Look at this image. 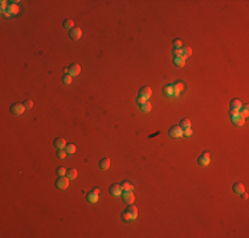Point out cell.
Masks as SVG:
<instances>
[{
	"mask_svg": "<svg viewBox=\"0 0 249 238\" xmlns=\"http://www.w3.org/2000/svg\"><path fill=\"white\" fill-rule=\"evenodd\" d=\"M138 217V209H137V206H134V205H129L127 206V209L123 212L122 214V218L123 220H126V221H131V220H135Z\"/></svg>",
	"mask_w": 249,
	"mask_h": 238,
	"instance_id": "6da1fadb",
	"label": "cell"
},
{
	"mask_svg": "<svg viewBox=\"0 0 249 238\" xmlns=\"http://www.w3.org/2000/svg\"><path fill=\"white\" fill-rule=\"evenodd\" d=\"M151 94H152V91H151V89L148 86H144V87H142L141 89V91H139V95H138V103L139 105H142V103H144V102H147L148 101V98L151 97Z\"/></svg>",
	"mask_w": 249,
	"mask_h": 238,
	"instance_id": "7a4b0ae2",
	"label": "cell"
},
{
	"mask_svg": "<svg viewBox=\"0 0 249 238\" xmlns=\"http://www.w3.org/2000/svg\"><path fill=\"white\" fill-rule=\"evenodd\" d=\"M231 119L236 126H242L245 123V118H242L240 112H231Z\"/></svg>",
	"mask_w": 249,
	"mask_h": 238,
	"instance_id": "3957f363",
	"label": "cell"
},
{
	"mask_svg": "<svg viewBox=\"0 0 249 238\" xmlns=\"http://www.w3.org/2000/svg\"><path fill=\"white\" fill-rule=\"evenodd\" d=\"M69 181H70V179H68L65 176H60L58 180L56 181V185H57L58 189H66L69 187Z\"/></svg>",
	"mask_w": 249,
	"mask_h": 238,
	"instance_id": "277c9868",
	"label": "cell"
},
{
	"mask_svg": "<svg viewBox=\"0 0 249 238\" xmlns=\"http://www.w3.org/2000/svg\"><path fill=\"white\" fill-rule=\"evenodd\" d=\"M24 110H25L24 103H13V105L11 106V111L13 112L15 115H20V114H23Z\"/></svg>",
	"mask_w": 249,
	"mask_h": 238,
	"instance_id": "5b68a950",
	"label": "cell"
},
{
	"mask_svg": "<svg viewBox=\"0 0 249 238\" xmlns=\"http://www.w3.org/2000/svg\"><path fill=\"white\" fill-rule=\"evenodd\" d=\"M168 134H170L171 138H179L183 135V130L180 128V126H172L168 130Z\"/></svg>",
	"mask_w": 249,
	"mask_h": 238,
	"instance_id": "8992f818",
	"label": "cell"
},
{
	"mask_svg": "<svg viewBox=\"0 0 249 238\" xmlns=\"http://www.w3.org/2000/svg\"><path fill=\"white\" fill-rule=\"evenodd\" d=\"M122 196H123V201L127 202V204H133L134 200H135L133 191H125V192H122Z\"/></svg>",
	"mask_w": 249,
	"mask_h": 238,
	"instance_id": "52a82bcc",
	"label": "cell"
},
{
	"mask_svg": "<svg viewBox=\"0 0 249 238\" xmlns=\"http://www.w3.org/2000/svg\"><path fill=\"white\" fill-rule=\"evenodd\" d=\"M211 162V158H210V154L208 152H204L202 156H199L198 159V163L200 164V166H208Z\"/></svg>",
	"mask_w": 249,
	"mask_h": 238,
	"instance_id": "ba28073f",
	"label": "cell"
},
{
	"mask_svg": "<svg viewBox=\"0 0 249 238\" xmlns=\"http://www.w3.org/2000/svg\"><path fill=\"white\" fill-rule=\"evenodd\" d=\"M19 13V5L16 3H11L8 4V9L7 12H4V15L5 16H9V15H16Z\"/></svg>",
	"mask_w": 249,
	"mask_h": 238,
	"instance_id": "9c48e42d",
	"label": "cell"
},
{
	"mask_svg": "<svg viewBox=\"0 0 249 238\" xmlns=\"http://www.w3.org/2000/svg\"><path fill=\"white\" fill-rule=\"evenodd\" d=\"M69 36H70L72 40H79L81 36H82V31H81V28H76V27H74L73 29H70Z\"/></svg>",
	"mask_w": 249,
	"mask_h": 238,
	"instance_id": "30bf717a",
	"label": "cell"
},
{
	"mask_svg": "<svg viewBox=\"0 0 249 238\" xmlns=\"http://www.w3.org/2000/svg\"><path fill=\"white\" fill-rule=\"evenodd\" d=\"M241 102L238 101V99H233V101H231V105H229V108H231V112H238L240 111V108H241Z\"/></svg>",
	"mask_w": 249,
	"mask_h": 238,
	"instance_id": "8fae6325",
	"label": "cell"
},
{
	"mask_svg": "<svg viewBox=\"0 0 249 238\" xmlns=\"http://www.w3.org/2000/svg\"><path fill=\"white\" fill-rule=\"evenodd\" d=\"M79 72H81V66L78 65V64H72L70 65V68H69V74L70 76H78Z\"/></svg>",
	"mask_w": 249,
	"mask_h": 238,
	"instance_id": "7c38bea8",
	"label": "cell"
},
{
	"mask_svg": "<svg viewBox=\"0 0 249 238\" xmlns=\"http://www.w3.org/2000/svg\"><path fill=\"white\" fill-rule=\"evenodd\" d=\"M110 193H111L113 196H119L122 195V187L118 184H113L111 187H110Z\"/></svg>",
	"mask_w": 249,
	"mask_h": 238,
	"instance_id": "4fadbf2b",
	"label": "cell"
},
{
	"mask_svg": "<svg viewBox=\"0 0 249 238\" xmlns=\"http://www.w3.org/2000/svg\"><path fill=\"white\" fill-rule=\"evenodd\" d=\"M54 146H56V148H57V150H64V148L66 147L65 139H62V138H57V139L54 140Z\"/></svg>",
	"mask_w": 249,
	"mask_h": 238,
	"instance_id": "5bb4252c",
	"label": "cell"
},
{
	"mask_svg": "<svg viewBox=\"0 0 249 238\" xmlns=\"http://www.w3.org/2000/svg\"><path fill=\"white\" fill-rule=\"evenodd\" d=\"M184 90V83L182 82H176L175 85H174V95L176 97V95H179L180 94V91Z\"/></svg>",
	"mask_w": 249,
	"mask_h": 238,
	"instance_id": "9a60e30c",
	"label": "cell"
},
{
	"mask_svg": "<svg viewBox=\"0 0 249 238\" xmlns=\"http://www.w3.org/2000/svg\"><path fill=\"white\" fill-rule=\"evenodd\" d=\"M233 192L237 193V195H241V193L245 192V188H244V185H242L241 183H235V184H233Z\"/></svg>",
	"mask_w": 249,
	"mask_h": 238,
	"instance_id": "2e32d148",
	"label": "cell"
},
{
	"mask_svg": "<svg viewBox=\"0 0 249 238\" xmlns=\"http://www.w3.org/2000/svg\"><path fill=\"white\" fill-rule=\"evenodd\" d=\"M109 167H110V159L103 158L101 162H99V168H101V170H109Z\"/></svg>",
	"mask_w": 249,
	"mask_h": 238,
	"instance_id": "e0dca14e",
	"label": "cell"
},
{
	"mask_svg": "<svg viewBox=\"0 0 249 238\" xmlns=\"http://www.w3.org/2000/svg\"><path fill=\"white\" fill-rule=\"evenodd\" d=\"M191 54H192V49L190 47H183V48H182V57H183V58L190 57Z\"/></svg>",
	"mask_w": 249,
	"mask_h": 238,
	"instance_id": "ac0fdd59",
	"label": "cell"
},
{
	"mask_svg": "<svg viewBox=\"0 0 249 238\" xmlns=\"http://www.w3.org/2000/svg\"><path fill=\"white\" fill-rule=\"evenodd\" d=\"M66 177H68V179H70V180L76 179V177H77V170H76V168H70V170L66 171Z\"/></svg>",
	"mask_w": 249,
	"mask_h": 238,
	"instance_id": "d6986e66",
	"label": "cell"
},
{
	"mask_svg": "<svg viewBox=\"0 0 249 238\" xmlns=\"http://www.w3.org/2000/svg\"><path fill=\"white\" fill-rule=\"evenodd\" d=\"M174 64H175L178 68H182V66H184V64H186V58H183V57H175V58H174Z\"/></svg>",
	"mask_w": 249,
	"mask_h": 238,
	"instance_id": "ffe728a7",
	"label": "cell"
},
{
	"mask_svg": "<svg viewBox=\"0 0 249 238\" xmlns=\"http://www.w3.org/2000/svg\"><path fill=\"white\" fill-rule=\"evenodd\" d=\"M180 128L182 130H186V128H190L191 127V120L190 119H182V122H180Z\"/></svg>",
	"mask_w": 249,
	"mask_h": 238,
	"instance_id": "44dd1931",
	"label": "cell"
},
{
	"mask_svg": "<svg viewBox=\"0 0 249 238\" xmlns=\"http://www.w3.org/2000/svg\"><path fill=\"white\" fill-rule=\"evenodd\" d=\"M240 115L242 116V118H248V114H249V108H248V105H244L241 106V108H240Z\"/></svg>",
	"mask_w": 249,
	"mask_h": 238,
	"instance_id": "7402d4cb",
	"label": "cell"
},
{
	"mask_svg": "<svg viewBox=\"0 0 249 238\" xmlns=\"http://www.w3.org/2000/svg\"><path fill=\"white\" fill-rule=\"evenodd\" d=\"M87 201L90 202H97L98 201V193H95V192H90L89 195H87Z\"/></svg>",
	"mask_w": 249,
	"mask_h": 238,
	"instance_id": "603a6c76",
	"label": "cell"
},
{
	"mask_svg": "<svg viewBox=\"0 0 249 238\" xmlns=\"http://www.w3.org/2000/svg\"><path fill=\"white\" fill-rule=\"evenodd\" d=\"M141 110L143 112H150L151 111V103H150V102H144V103H142Z\"/></svg>",
	"mask_w": 249,
	"mask_h": 238,
	"instance_id": "cb8c5ba5",
	"label": "cell"
},
{
	"mask_svg": "<svg viewBox=\"0 0 249 238\" xmlns=\"http://www.w3.org/2000/svg\"><path fill=\"white\" fill-rule=\"evenodd\" d=\"M64 27L66 29H73L74 28V21H73L72 19H66L65 21H64Z\"/></svg>",
	"mask_w": 249,
	"mask_h": 238,
	"instance_id": "d4e9b609",
	"label": "cell"
},
{
	"mask_svg": "<svg viewBox=\"0 0 249 238\" xmlns=\"http://www.w3.org/2000/svg\"><path fill=\"white\" fill-rule=\"evenodd\" d=\"M122 187V191H133V184H130L129 181H123V184L121 185Z\"/></svg>",
	"mask_w": 249,
	"mask_h": 238,
	"instance_id": "484cf974",
	"label": "cell"
},
{
	"mask_svg": "<svg viewBox=\"0 0 249 238\" xmlns=\"http://www.w3.org/2000/svg\"><path fill=\"white\" fill-rule=\"evenodd\" d=\"M66 151V154H74L76 152V146L74 144H66V147L64 148Z\"/></svg>",
	"mask_w": 249,
	"mask_h": 238,
	"instance_id": "4316f807",
	"label": "cell"
},
{
	"mask_svg": "<svg viewBox=\"0 0 249 238\" xmlns=\"http://www.w3.org/2000/svg\"><path fill=\"white\" fill-rule=\"evenodd\" d=\"M66 156V151L65 150H58L57 151V158L58 159H64Z\"/></svg>",
	"mask_w": 249,
	"mask_h": 238,
	"instance_id": "83f0119b",
	"label": "cell"
},
{
	"mask_svg": "<svg viewBox=\"0 0 249 238\" xmlns=\"http://www.w3.org/2000/svg\"><path fill=\"white\" fill-rule=\"evenodd\" d=\"M70 82H72V76H70V74H65V76H64V83H65V85H69Z\"/></svg>",
	"mask_w": 249,
	"mask_h": 238,
	"instance_id": "f1b7e54d",
	"label": "cell"
},
{
	"mask_svg": "<svg viewBox=\"0 0 249 238\" xmlns=\"http://www.w3.org/2000/svg\"><path fill=\"white\" fill-rule=\"evenodd\" d=\"M24 106H25V108H32L33 107V101L32 99H27V101L24 102Z\"/></svg>",
	"mask_w": 249,
	"mask_h": 238,
	"instance_id": "f546056e",
	"label": "cell"
},
{
	"mask_svg": "<svg viewBox=\"0 0 249 238\" xmlns=\"http://www.w3.org/2000/svg\"><path fill=\"white\" fill-rule=\"evenodd\" d=\"M172 44H174V47H175V49H179V48H182V41H180V40L175 39Z\"/></svg>",
	"mask_w": 249,
	"mask_h": 238,
	"instance_id": "4dcf8cb0",
	"label": "cell"
},
{
	"mask_svg": "<svg viewBox=\"0 0 249 238\" xmlns=\"http://www.w3.org/2000/svg\"><path fill=\"white\" fill-rule=\"evenodd\" d=\"M57 173L60 175V176H64V175H66V170L64 168V167H58V168H57Z\"/></svg>",
	"mask_w": 249,
	"mask_h": 238,
	"instance_id": "1f68e13d",
	"label": "cell"
},
{
	"mask_svg": "<svg viewBox=\"0 0 249 238\" xmlns=\"http://www.w3.org/2000/svg\"><path fill=\"white\" fill-rule=\"evenodd\" d=\"M166 93L168 94V95H174V85H168V86H167Z\"/></svg>",
	"mask_w": 249,
	"mask_h": 238,
	"instance_id": "d6a6232c",
	"label": "cell"
},
{
	"mask_svg": "<svg viewBox=\"0 0 249 238\" xmlns=\"http://www.w3.org/2000/svg\"><path fill=\"white\" fill-rule=\"evenodd\" d=\"M172 54L175 56V57H182V48H179V49H174Z\"/></svg>",
	"mask_w": 249,
	"mask_h": 238,
	"instance_id": "836d02e7",
	"label": "cell"
},
{
	"mask_svg": "<svg viewBox=\"0 0 249 238\" xmlns=\"http://www.w3.org/2000/svg\"><path fill=\"white\" fill-rule=\"evenodd\" d=\"M183 134H184V135H187V136H188V135H191V134H192L191 127H190V128H186V130L183 131Z\"/></svg>",
	"mask_w": 249,
	"mask_h": 238,
	"instance_id": "e575fe53",
	"label": "cell"
},
{
	"mask_svg": "<svg viewBox=\"0 0 249 238\" xmlns=\"http://www.w3.org/2000/svg\"><path fill=\"white\" fill-rule=\"evenodd\" d=\"M5 7H7V1H1V12H4V9H5Z\"/></svg>",
	"mask_w": 249,
	"mask_h": 238,
	"instance_id": "d590c367",
	"label": "cell"
},
{
	"mask_svg": "<svg viewBox=\"0 0 249 238\" xmlns=\"http://www.w3.org/2000/svg\"><path fill=\"white\" fill-rule=\"evenodd\" d=\"M241 195H242V197H244V198H245V200H246V198H248V195H246V193H245V192H244V193H241Z\"/></svg>",
	"mask_w": 249,
	"mask_h": 238,
	"instance_id": "8d00e7d4",
	"label": "cell"
},
{
	"mask_svg": "<svg viewBox=\"0 0 249 238\" xmlns=\"http://www.w3.org/2000/svg\"><path fill=\"white\" fill-rule=\"evenodd\" d=\"M94 192H95V193H99V188H94Z\"/></svg>",
	"mask_w": 249,
	"mask_h": 238,
	"instance_id": "74e56055",
	"label": "cell"
}]
</instances>
